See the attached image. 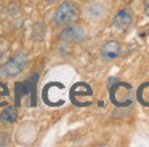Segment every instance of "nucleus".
I'll return each instance as SVG.
<instances>
[{"mask_svg": "<svg viewBox=\"0 0 149 147\" xmlns=\"http://www.w3.org/2000/svg\"><path fill=\"white\" fill-rule=\"evenodd\" d=\"M136 99H138V102L141 105L149 107V82L138 86V89H136Z\"/></svg>", "mask_w": 149, "mask_h": 147, "instance_id": "8", "label": "nucleus"}, {"mask_svg": "<svg viewBox=\"0 0 149 147\" xmlns=\"http://www.w3.org/2000/svg\"><path fill=\"white\" fill-rule=\"evenodd\" d=\"M91 96H93V91H91V86L88 83H84V82H79L75 83L74 86L71 88V101L72 104L75 105H90L91 104Z\"/></svg>", "mask_w": 149, "mask_h": 147, "instance_id": "4", "label": "nucleus"}, {"mask_svg": "<svg viewBox=\"0 0 149 147\" xmlns=\"http://www.w3.org/2000/svg\"><path fill=\"white\" fill-rule=\"evenodd\" d=\"M8 94H10V91H8V86L5 85V83H0V105H7L8 101Z\"/></svg>", "mask_w": 149, "mask_h": 147, "instance_id": "10", "label": "nucleus"}, {"mask_svg": "<svg viewBox=\"0 0 149 147\" xmlns=\"http://www.w3.org/2000/svg\"><path fill=\"white\" fill-rule=\"evenodd\" d=\"M132 22H133L132 11L127 10V8H123V10H120V11L114 16L112 24H114V27L120 29V31H125V29H128L130 26H132Z\"/></svg>", "mask_w": 149, "mask_h": 147, "instance_id": "7", "label": "nucleus"}, {"mask_svg": "<svg viewBox=\"0 0 149 147\" xmlns=\"http://www.w3.org/2000/svg\"><path fill=\"white\" fill-rule=\"evenodd\" d=\"M109 99L119 107L128 105L132 102V86L125 82H114L109 89Z\"/></svg>", "mask_w": 149, "mask_h": 147, "instance_id": "2", "label": "nucleus"}, {"mask_svg": "<svg viewBox=\"0 0 149 147\" xmlns=\"http://www.w3.org/2000/svg\"><path fill=\"white\" fill-rule=\"evenodd\" d=\"M16 118H18V109L13 107V105H7L0 114V120L3 123H13V121H16Z\"/></svg>", "mask_w": 149, "mask_h": 147, "instance_id": "9", "label": "nucleus"}, {"mask_svg": "<svg viewBox=\"0 0 149 147\" xmlns=\"http://www.w3.org/2000/svg\"><path fill=\"white\" fill-rule=\"evenodd\" d=\"M144 15L149 18V0H144Z\"/></svg>", "mask_w": 149, "mask_h": 147, "instance_id": "12", "label": "nucleus"}, {"mask_svg": "<svg viewBox=\"0 0 149 147\" xmlns=\"http://www.w3.org/2000/svg\"><path fill=\"white\" fill-rule=\"evenodd\" d=\"M146 34H148V37H149V27H148V32H146Z\"/></svg>", "mask_w": 149, "mask_h": 147, "instance_id": "14", "label": "nucleus"}, {"mask_svg": "<svg viewBox=\"0 0 149 147\" xmlns=\"http://www.w3.org/2000/svg\"><path fill=\"white\" fill-rule=\"evenodd\" d=\"M26 64H27L26 53H18L16 56H13L11 59H8L7 62L2 66L0 74H2L3 77H7V78H13V77L19 75V74L23 72V69H24Z\"/></svg>", "mask_w": 149, "mask_h": 147, "instance_id": "3", "label": "nucleus"}, {"mask_svg": "<svg viewBox=\"0 0 149 147\" xmlns=\"http://www.w3.org/2000/svg\"><path fill=\"white\" fill-rule=\"evenodd\" d=\"M120 53V43L117 40H107L106 43L101 46L100 51V56L101 59L104 61H111V59H116Z\"/></svg>", "mask_w": 149, "mask_h": 147, "instance_id": "6", "label": "nucleus"}, {"mask_svg": "<svg viewBox=\"0 0 149 147\" xmlns=\"http://www.w3.org/2000/svg\"><path fill=\"white\" fill-rule=\"evenodd\" d=\"M79 15H80V10H79V6L75 5L74 2H71V0H66V2H63L61 5L56 8L55 11V22L58 26H69L72 24L74 21H77Z\"/></svg>", "mask_w": 149, "mask_h": 147, "instance_id": "1", "label": "nucleus"}, {"mask_svg": "<svg viewBox=\"0 0 149 147\" xmlns=\"http://www.w3.org/2000/svg\"><path fill=\"white\" fill-rule=\"evenodd\" d=\"M45 2H47V3H55L56 0H45Z\"/></svg>", "mask_w": 149, "mask_h": 147, "instance_id": "13", "label": "nucleus"}, {"mask_svg": "<svg viewBox=\"0 0 149 147\" xmlns=\"http://www.w3.org/2000/svg\"><path fill=\"white\" fill-rule=\"evenodd\" d=\"M85 37H87V31H85L84 26H71L69 24V27H66L59 34V38L63 42H74V43L82 42Z\"/></svg>", "mask_w": 149, "mask_h": 147, "instance_id": "5", "label": "nucleus"}, {"mask_svg": "<svg viewBox=\"0 0 149 147\" xmlns=\"http://www.w3.org/2000/svg\"><path fill=\"white\" fill-rule=\"evenodd\" d=\"M8 141H10V137L7 134H0V146H7Z\"/></svg>", "mask_w": 149, "mask_h": 147, "instance_id": "11", "label": "nucleus"}]
</instances>
